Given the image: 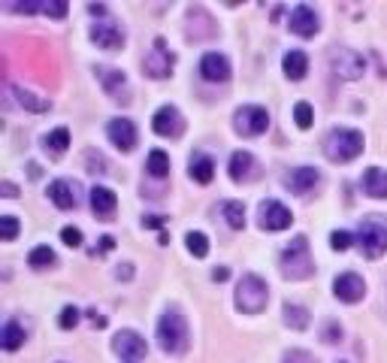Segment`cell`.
I'll return each mask as SVG.
<instances>
[{
    "instance_id": "d4e9b609",
    "label": "cell",
    "mask_w": 387,
    "mask_h": 363,
    "mask_svg": "<svg viewBox=\"0 0 387 363\" xmlns=\"http://www.w3.org/2000/svg\"><path fill=\"white\" fill-rule=\"evenodd\" d=\"M25 327H21L19 321H6L3 324V336H0V345H3V351H15L19 345H25Z\"/></svg>"
},
{
    "instance_id": "7bdbcfd3",
    "label": "cell",
    "mask_w": 387,
    "mask_h": 363,
    "mask_svg": "<svg viewBox=\"0 0 387 363\" xmlns=\"http://www.w3.org/2000/svg\"><path fill=\"white\" fill-rule=\"evenodd\" d=\"M166 221V218H161V215H146V218H142V224H146V227H161Z\"/></svg>"
},
{
    "instance_id": "5bb4252c",
    "label": "cell",
    "mask_w": 387,
    "mask_h": 363,
    "mask_svg": "<svg viewBox=\"0 0 387 363\" xmlns=\"http://www.w3.org/2000/svg\"><path fill=\"white\" fill-rule=\"evenodd\" d=\"M106 133H109V142L115 146L118 151H131L136 146V127L131 118H112L109 127H106Z\"/></svg>"
},
{
    "instance_id": "bcb514c9",
    "label": "cell",
    "mask_w": 387,
    "mask_h": 363,
    "mask_svg": "<svg viewBox=\"0 0 387 363\" xmlns=\"http://www.w3.org/2000/svg\"><path fill=\"white\" fill-rule=\"evenodd\" d=\"M88 318H91V321H94V324H97V330H100V327H103V324H106V318H103V315H97V312H94V309H88Z\"/></svg>"
},
{
    "instance_id": "f546056e",
    "label": "cell",
    "mask_w": 387,
    "mask_h": 363,
    "mask_svg": "<svg viewBox=\"0 0 387 363\" xmlns=\"http://www.w3.org/2000/svg\"><path fill=\"white\" fill-rule=\"evenodd\" d=\"M43 146L49 151H55V155H60V151H67V146H70V131L67 127H55L49 136H43Z\"/></svg>"
},
{
    "instance_id": "74e56055",
    "label": "cell",
    "mask_w": 387,
    "mask_h": 363,
    "mask_svg": "<svg viewBox=\"0 0 387 363\" xmlns=\"http://www.w3.org/2000/svg\"><path fill=\"white\" fill-rule=\"evenodd\" d=\"M351 242H354V236H351L348 230H333V233H330V245L336 248V252H345Z\"/></svg>"
},
{
    "instance_id": "4316f807",
    "label": "cell",
    "mask_w": 387,
    "mask_h": 363,
    "mask_svg": "<svg viewBox=\"0 0 387 363\" xmlns=\"http://www.w3.org/2000/svg\"><path fill=\"white\" fill-rule=\"evenodd\" d=\"M12 94H15V100L25 106L27 112H36V116H40V112H49V109H52V103H49V100H43V97L30 94L27 88H19V85H15V88H12Z\"/></svg>"
},
{
    "instance_id": "d590c367",
    "label": "cell",
    "mask_w": 387,
    "mask_h": 363,
    "mask_svg": "<svg viewBox=\"0 0 387 363\" xmlns=\"http://www.w3.org/2000/svg\"><path fill=\"white\" fill-rule=\"evenodd\" d=\"M0 236H3V239H15V236H19V218H12V215L0 218Z\"/></svg>"
},
{
    "instance_id": "c3c4849f",
    "label": "cell",
    "mask_w": 387,
    "mask_h": 363,
    "mask_svg": "<svg viewBox=\"0 0 387 363\" xmlns=\"http://www.w3.org/2000/svg\"><path fill=\"white\" fill-rule=\"evenodd\" d=\"M15 194H19V188L10 185V182H3V197H15Z\"/></svg>"
},
{
    "instance_id": "603a6c76",
    "label": "cell",
    "mask_w": 387,
    "mask_h": 363,
    "mask_svg": "<svg viewBox=\"0 0 387 363\" xmlns=\"http://www.w3.org/2000/svg\"><path fill=\"white\" fill-rule=\"evenodd\" d=\"M188 176H191L197 185H209L212 176H215V164H212V157L206 155H194L191 164H188Z\"/></svg>"
},
{
    "instance_id": "f1b7e54d",
    "label": "cell",
    "mask_w": 387,
    "mask_h": 363,
    "mask_svg": "<svg viewBox=\"0 0 387 363\" xmlns=\"http://www.w3.org/2000/svg\"><path fill=\"white\" fill-rule=\"evenodd\" d=\"M146 170H148L155 179L170 176V155H166V151H161V148H151L148 157H146Z\"/></svg>"
},
{
    "instance_id": "ee69618b",
    "label": "cell",
    "mask_w": 387,
    "mask_h": 363,
    "mask_svg": "<svg viewBox=\"0 0 387 363\" xmlns=\"http://www.w3.org/2000/svg\"><path fill=\"white\" fill-rule=\"evenodd\" d=\"M112 245H115V242H112L109 236H103V239H100V248H94V252H91V254H100V252H109V248H112Z\"/></svg>"
},
{
    "instance_id": "f6af8a7d",
    "label": "cell",
    "mask_w": 387,
    "mask_h": 363,
    "mask_svg": "<svg viewBox=\"0 0 387 363\" xmlns=\"http://www.w3.org/2000/svg\"><path fill=\"white\" fill-rule=\"evenodd\" d=\"M131 276H133V267H131V263H124V267H118V278H124V282H131Z\"/></svg>"
},
{
    "instance_id": "44dd1931",
    "label": "cell",
    "mask_w": 387,
    "mask_h": 363,
    "mask_svg": "<svg viewBox=\"0 0 387 363\" xmlns=\"http://www.w3.org/2000/svg\"><path fill=\"white\" fill-rule=\"evenodd\" d=\"M49 197H52V203H55L58 209H76V203H79V197H76L73 191V185L67 179H55L49 185Z\"/></svg>"
},
{
    "instance_id": "d6986e66",
    "label": "cell",
    "mask_w": 387,
    "mask_h": 363,
    "mask_svg": "<svg viewBox=\"0 0 387 363\" xmlns=\"http://www.w3.org/2000/svg\"><path fill=\"white\" fill-rule=\"evenodd\" d=\"M115 206H118V197L103 185H94L91 188V209H94L97 218H112L115 215Z\"/></svg>"
},
{
    "instance_id": "60d3db41",
    "label": "cell",
    "mask_w": 387,
    "mask_h": 363,
    "mask_svg": "<svg viewBox=\"0 0 387 363\" xmlns=\"http://www.w3.org/2000/svg\"><path fill=\"white\" fill-rule=\"evenodd\" d=\"M43 12L52 15V19H64V15H67V3H64V0H52V3H43Z\"/></svg>"
},
{
    "instance_id": "7c38bea8",
    "label": "cell",
    "mask_w": 387,
    "mask_h": 363,
    "mask_svg": "<svg viewBox=\"0 0 387 363\" xmlns=\"http://www.w3.org/2000/svg\"><path fill=\"white\" fill-rule=\"evenodd\" d=\"M333 294L342 302H357V300H363V294H366V282H363L357 272H342V276H336V282H333Z\"/></svg>"
},
{
    "instance_id": "8992f818",
    "label": "cell",
    "mask_w": 387,
    "mask_h": 363,
    "mask_svg": "<svg viewBox=\"0 0 387 363\" xmlns=\"http://www.w3.org/2000/svg\"><path fill=\"white\" fill-rule=\"evenodd\" d=\"M330 70L339 76V79H360L363 70H366V60H363L360 52L354 49H345V45H339V49H330Z\"/></svg>"
},
{
    "instance_id": "4fadbf2b",
    "label": "cell",
    "mask_w": 387,
    "mask_h": 363,
    "mask_svg": "<svg viewBox=\"0 0 387 363\" xmlns=\"http://www.w3.org/2000/svg\"><path fill=\"white\" fill-rule=\"evenodd\" d=\"M151 127H155V133H161V136H181V131H185V118L179 116L176 106H161V109L155 112V118H151Z\"/></svg>"
},
{
    "instance_id": "1f68e13d",
    "label": "cell",
    "mask_w": 387,
    "mask_h": 363,
    "mask_svg": "<svg viewBox=\"0 0 387 363\" xmlns=\"http://www.w3.org/2000/svg\"><path fill=\"white\" fill-rule=\"evenodd\" d=\"M224 218H227V224L233 227V230H242L245 227V206L236 200H227L224 203Z\"/></svg>"
},
{
    "instance_id": "7dc6e473",
    "label": "cell",
    "mask_w": 387,
    "mask_h": 363,
    "mask_svg": "<svg viewBox=\"0 0 387 363\" xmlns=\"http://www.w3.org/2000/svg\"><path fill=\"white\" fill-rule=\"evenodd\" d=\"M88 12L91 15H106V6L103 3H88Z\"/></svg>"
},
{
    "instance_id": "8fae6325",
    "label": "cell",
    "mask_w": 387,
    "mask_h": 363,
    "mask_svg": "<svg viewBox=\"0 0 387 363\" xmlns=\"http://www.w3.org/2000/svg\"><path fill=\"white\" fill-rule=\"evenodd\" d=\"M97 79H100L103 91L112 97L115 103H131V88H127V76L112 67H97Z\"/></svg>"
},
{
    "instance_id": "e575fe53",
    "label": "cell",
    "mask_w": 387,
    "mask_h": 363,
    "mask_svg": "<svg viewBox=\"0 0 387 363\" xmlns=\"http://www.w3.org/2000/svg\"><path fill=\"white\" fill-rule=\"evenodd\" d=\"M60 242H64V245H70V248H79L82 245V230H79V227H73V224L60 227Z\"/></svg>"
},
{
    "instance_id": "9a60e30c",
    "label": "cell",
    "mask_w": 387,
    "mask_h": 363,
    "mask_svg": "<svg viewBox=\"0 0 387 363\" xmlns=\"http://www.w3.org/2000/svg\"><path fill=\"white\" fill-rule=\"evenodd\" d=\"M188 40H212L215 36V21L203 6H191L188 12Z\"/></svg>"
},
{
    "instance_id": "277c9868",
    "label": "cell",
    "mask_w": 387,
    "mask_h": 363,
    "mask_svg": "<svg viewBox=\"0 0 387 363\" xmlns=\"http://www.w3.org/2000/svg\"><path fill=\"white\" fill-rule=\"evenodd\" d=\"M357 245L369 261H378L387 252V215H366L357 227Z\"/></svg>"
},
{
    "instance_id": "d6a6232c",
    "label": "cell",
    "mask_w": 387,
    "mask_h": 363,
    "mask_svg": "<svg viewBox=\"0 0 387 363\" xmlns=\"http://www.w3.org/2000/svg\"><path fill=\"white\" fill-rule=\"evenodd\" d=\"M27 263H30L34 270H49L52 263H55V252H52L49 245H36L34 252L27 254Z\"/></svg>"
},
{
    "instance_id": "f35d334b",
    "label": "cell",
    "mask_w": 387,
    "mask_h": 363,
    "mask_svg": "<svg viewBox=\"0 0 387 363\" xmlns=\"http://www.w3.org/2000/svg\"><path fill=\"white\" fill-rule=\"evenodd\" d=\"M282 363H318V360H315L309 351H302V348H291V351L285 354Z\"/></svg>"
},
{
    "instance_id": "30bf717a",
    "label": "cell",
    "mask_w": 387,
    "mask_h": 363,
    "mask_svg": "<svg viewBox=\"0 0 387 363\" xmlns=\"http://www.w3.org/2000/svg\"><path fill=\"white\" fill-rule=\"evenodd\" d=\"M257 221H261L263 230H269V233H278V230H285V227H291V209L282 206L278 200H263L261 203V212H257Z\"/></svg>"
},
{
    "instance_id": "5b68a950",
    "label": "cell",
    "mask_w": 387,
    "mask_h": 363,
    "mask_svg": "<svg viewBox=\"0 0 387 363\" xmlns=\"http://www.w3.org/2000/svg\"><path fill=\"white\" fill-rule=\"evenodd\" d=\"M267 300H269V287L261 276L248 272V276L239 278V285H236V309L239 312H245V315L261 312V309L267 306Z\"/></svg>"
},
{
    "instance_id": "ba28073f",
    "label": "cell",
    "mask_w": 387,
    "mask_h": 363,
    "mask_svg": "<svg viewBox=\"0 0 387 363\" xmlns=\"http://www.w3.org/2000/svg\"><path fill=\"white\" fill-rule=\"evenodd\" d=\"M112 348H115V354L121 360H127V363H136V360H142L148 354L146 339H142L140 333H133V330L115 333V336H112Z\"/></svg>"
},
{
    "instance_id": "3957f363",
    "label": "cell",
    "mask_w": 387,
    "mask_h": 363,
    "mask_svg": "<svg viewBox=\"0 0 387 363\" xmlns=\"http://www.w3.org/2000/svg\"><path fill=\"white\" fill-rule=\"evenodd\" d=\"M282 272L294 282H302L315 272V261L309 254V239L306 236H294L291 242L285 245L282 252Z\"/></svg>"
},
{
    "instance_id": "4dcf8cb0",
    "label": "cell",
    "mask_w": 387,
    "mask_h": 363,
    "mask_svg": "<svg viewBox=\"0 0 387 363\" xmlns=\"http://www.w3.org/2000/svg\"><path fill=\"white\" fill-rule=\"evenodd\" d=\"M185 245H188V252H191L197 261H203V257L209 254V239H206V233H200V230H191L185 236Z\"/></svg>"
},
{
    "instance_id": "8d00e7d4",
    "label": "cell",
    "mask_w": 387,
    "mask_h": 363,
    "mask_svg": "<svg viewBox=\"0 0 387 363\" xmlns=\"http://www.w3.org/2000/svg\"><path fill=\"white\" fill-rule=\"evenodd\" d=\"M321 339H324V342H339V339H342V324H339V321H324Z\"/></svg>"
},
{
    "instance_id": "52a82bcc",
    "label": "cell",
    "mask_w": 387,
    "mask_h": 363,
    "mask_svg": "<svg viewBox=\"0 0 387 363\" xmlns=\"http://www.w3.org/2000/svg\"><path fill=\"white\" fill-rule=\"evenodd\" d=\"M233 127L239 131V136H261L269 127V112L263 106H239L236 116H233Z\"/></svg>"
},
{
    "instance_id": "6da1fadb",
    "label": "cell",
    "mask_w": 387,
    "mask_h": 363,
    "mask_svg": "<svg viewBox=\"0 0 387 363\" xmlns=\"http://www.w3.org/2000/svg\"><path fill=\"white\" fill-rule=\"evenodd\" d=\"M324 151L333 164H351L363 151V133L354 127H336L324 140Z\"/></svg>"
},
{
    "instance_id": "836d02e7",
    "label": "cell",
    "mask_w": 387,
    "mask_h": 363,
    "mask_svg": "<svg viewBox=\"0 0 387 363\" xmlns=\"http://www.w3.org/2000/svg\"><path fill=\"white\" fill-rule=\"evenodd\" d=\"M294 121H297L300 131H309V127H312V121H315V109H312V103L300 100L297 106H294Z\"/></svg>"
},
{
    "instance_id": "ab89813d",
    "label": "cell",
    "mask_w": 387,
    "mask_h": 363,
    "mask_svg": "<svg viewBox=\"0 0 387 363\" xmlns=\"http://www.w3.org/2000/svg\"><path fill=\"white\" fill-rule=\"evenodd\" d=\"M76 324H79V309H76V306H67L64 312H60V327H64V330H73Z\"/></svg>"
},
{
    "instance_id": "2e32d148",
    "label": "cell",
    "mask_w": 387,
    "mask_h": 363,
    "mask_svg": "<svg viewBox=\"0 0 387 363\" xmlns=\"http://www.w3.org/2000/svg\"><path fill=\"white\" fill-rule=\"evenodd\" d=\"M318 28H321V19L309 3H300L291 10V30L297 36H315Z\"/></svg>"
},
{
    "instance_id": "7402d4cb",
    "label": "cell",
    "mask_w": 387,
    "mask_h": 363,
    "mask_svg": "<svg viewBox=\"0 0 387 363\" xmlns=\"http://www.w3.org/2000/svg\"><path fill=\"white\" fill-rule=\"evenodd\" d=\"M91 40L100 45V49H121L124 45V34L112 25H94L91 28Z\"/></svg>"
},
{
    "instance_id": "ac0fdd59",
    "label": "cell",
    "mask_w": 387,
    "mask_h": 363,
    "mask_svg": "<svg viewBox=\"0 0 387 363\" xmlns=\"http://www.w3.org/2000/svg\"><path fill=\"white\" fill-rule=\"evenodd\" d=\"M200 73H203V79H209V82H227L230 79V60L224 55H218V52H206V55L200 58Z\"/></svg>"
},
{
    "instance_id": "cb8c5ba5",
    "label": "cell",
    "mask_w": 387,
    "mask_h": 363,
    "mask_svg": "<svg viewBox=\"0 0 387 363\" xmlns=\"http://www.w3.org/2000/svg\"><path fill=\"white\" fill-rule=\"evenodd\" d=\"M282 70H285L287 79H294V82L306 79V73H309V58L302 55V52H287V55H285V64H282Z\"/></svg>"
},
{
    "instance_id": "9c48e42d",
    "label": "cell",
    "mask_w": 387,
    "mask_h": 363,
    "mask_svg": "<svg viewBox=\"0 0 387 363\" xmlns=\"http://www.w3.org/2000/svg\"><path fill=\"white\" fill-rule=\"evenodd\" d=\"M142 70H146V76H151V79H166V76L173 73V52L166 49V43L161 36L155 40V49L142 60Z\"/></svg>"
},
{
    "instance_id": "b9f144b4",
    "label": "cell",
    "mask_w": 387,
    "mask_h": 363,
    "mask_svg": "<svg viewBox=\"0 0 387 363\" xmlns=\"http://www.w3.org/2000/svg\"><path fill=\"white\" fill-rule=\"evenodd\" d=\"M227 276H230V270H227V267H215V270H212V278H215V282H227Z\"/></svg>"
},
{
    "instance_id": "7a4b0ae2",
    "label": "cell",
    "mask_w": 387,
    "mask_h": 363,
    "mask_svg": "<svg viewBox=\"0 0 387 363\" xmlns=\"http://www.w3.org/2000/svg\"><path fill=\"white\" fill-rule=\"evenodd\" d=\"M157 342L166 354H181L188 345V321L179 309H166L157 321Z\"/></svg>"
},
{
    "instance_id": "83f0119b",
    "label": "cell",
    "mask_w": 387,
    "mask_h": 363,
    "mask_svg": "<svg viewBox=\"0 0 387 363\" xmlns=\"http://www.w3.org/2000/svg\"><path fill=\"white\" fill-rule=\"evenodd\" d=\"M252 164H254V157H252V151H233V157H230V166H227V173H230V179H236L242 182L252 173Z\"/></svg>"
},
{
    "instance_id": "ffe728a7",
    "label": "cell",
    "mask_w": 387,
    "mask_h": 363,
    "mask_svg": "<svg viewBox=\"0 0 387 363\" xmlns=\"http://www.w3.org/2000/svg\"><path fill=\"white\" fill-rule=\"evenodd\" d=\"M360 182H363V194L375 197V200L387 197V170H382V166H369Z\"/></svg>"
},
{
    "instance_id": "e0dca14e",
    "label": "cell",
    "mask_w": 387,
    "mask_h": 363,
    "mask_svg": "<svg viewBox=\"0 0 387 363\" xmlns=\"http://www.w3.org/2000/svg\"><path fill=\"white\" fill-rule=\"evenodd\" d=\"M321 182V173L315 170V166H297V170H291L285 176V185L291 194H306L312 191V188Z\"/></svg>"
},
{
    "instance_id": "484cf974",
    "label": "cell",
    "mask_w": 387,
    "mask_h": 363,
    "mask_svg": "<svg viewBox=\"0 0 387 363\" xmlns=\"http://www.w3.org/2000/svg\"><path fill=\"white\" fill-rule=\"evenodd\" d=\"M285 324L291 330L302 333V330L309 327V309L300 306V302H287V306H285Z\"/></svg>"
}]
</instances>
